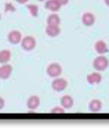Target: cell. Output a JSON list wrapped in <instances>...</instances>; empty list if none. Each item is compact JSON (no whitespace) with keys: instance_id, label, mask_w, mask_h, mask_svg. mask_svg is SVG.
<instances>
[{"instance_id":"1","label":"cell","mask_w":109,"mask_h":130,"mask_svg":"<svg viewBox=\"0 0 109 130\" xmlns=\"http://www.w3.org/2000/svg\"><path fill=\"white\" fill-rule=\"evenodd\" d=\"M92 66L96 71L103 72L109 67V60L104 55H99L93 61Z\"/></svg>"},{"instance_id":"2","label":"cell","mask_w":109,"mask_h":130,"mask_svg":"<svg viewBox=\"0 0 109 130\" xmlns=\"http://www.w3.org/2000/svg\"><path fill=\"white\" fill-rule=\"evenodd\" d=\"M46 74L48 77L52 79L60 77L62 74V66L58 62H52L47 66Z\"/></svg>"},{"instance_id":"3","label":"cell","mask_w":109,"mask_h":130,"mask_svg":"<svg viewBox=\"0 0 109 130\" xmlns=\"http://www.w3.org/2000/svg\"><path fill=\"white\" fill-rule=\"evenodd\" d=\"M36 39L31 35H26L23 37L21 41V47L25 52H31L36 47Z\"/></svg>"},{"instance_id":"4","label":"cell","mask_w":109,"mask_h":130,"mask_svg":"<svg viewBox=\"0 0 109 130\" xmlns=\"http://www.w3.org/2000/svg\"><path fill=\"white\" fill-rule=\"evenodd\" d=\"M67 86H68V82L64 78L61 77L55 78L51 83V88L56 92H63L67 88Z\"/></svg>"},{"instance_id":"5","label":"cell","mask_w":109,"mask_h":130,"mask_svg":"<svg viewBox=\"0 0 109 130\" xmlns=\"http://www.w3.org/2000/svg\"><path fill=\"white\" fill-rule=\"evenodd\" d=\"M22 38L23 37H22L21 32L20 30H17V29H12V30H11L7 36V41L10 43L14 44V45L21 43Z\"/></svg>"},{"instance_id":"6","label":"cell","mask_w":109,"mask_h":130,"mask_svg":"<svg viewBox=\"0 0 109 130\" xmlns=\"http://www.w3.org/2000/svg\"><path fill=\"white\" fill-rule=\"evenodd\" d=\"M40 98L37 95H31L29 96L27 101H26V107L31 111L36 110L40 106Z\"/></svg>"},{"instance_id":"7","label":"cell","mask_w":109,"mask_h":130,"mask_svg":"<svg viewBox=\"0 0 109 130\" xmlns=\"http://www.w3.org/2000/svg\"><path fill=\"white\" fill-rule=\"evenodd\" d=\"M13 71V67L9 63L7 64H2L0 66V79L7 80L11 77Z\"/></svg>"},{"instance_id":"8","label":"cell","mask_w":109,"mask_h":130,"mask_svg":"<svg viewBox=\"0 0 109 130\" xmlns=\"http://www.w3.org/2000/svg\"><path fill=\"white\" fill-rule=\"evenodd\" d=\"M81 22L85 26L91 27L96 22V17L92 12H86L82 14L81 16Z\"/></svg>"},{"instance_id":"9","label":"cell","mask_w":109,"mask_h":130,"mask_svg":"<svg viewBox=\"0 0 109 130\" xmlns=\"http://www.w3.org/2000/svg\"><path fill=\"white\" fill-rule=\"evenodd\" d=\"M103 80V76L99 71L92 72L86 76V81L90 85H98Z\"/></svg>"},{"instance_id":"10","label":"cell","mask_w":109,"mask_h":130,"mask_svg":"<svg viewBox=\"0 0 109 130\" xmlns=\"http://www.w3.org/2000/svg\"><path fill=\"white\" fill-rule=\"evenodd\" d=\"M94 50L99 55H105L109 52L107 43L103 39L97 40L94 43Z\"/></svg>"},{"instance_id":"11","label":"cell","mask_w":109,"mask_h":130,"mask_svg":"<svg viewBox=\"0 0 109 130\" xmlns=\"http://www.w3.org/2000/svg\"><path fill=\"white\" fill-rule=\"evenodd\" d=\"M44 7L51 12H58L61 9L62 6L57 0H46L44 2Z\"/></svg>"},{"instance_id":"12","label":"cell","mask_w":109,"mask_h":130,"mask_svg":"<svg viewBox=\"0 0 109 130\" xmlns=\"http://www.w3.org/2000/svg\"><path fill=\"white\" fill-rule=\"evenodd\" d=\"M60 104L65 110H70L74 106V99L71 95H63L60 99Z\"/></svg>"},{"instance_id":"13","label":"cell","mask_w":109,"mask_h":130,"mask_svg":"<svg viewBox=\"0 0 109 130\" xmlns=\"http://www.w3.org/2000/svg\"><path fill=\"white\" fill-rule=\"evenodd\" d=\"M89 110L92 113H99L103 109V102L99 99H92L89 102Z\"/></svg>"},{"instance_id":"14","label":"cell","mask_w":109,"mask_h":130,"mask_svg":"<svg viewBox=\"0 0 109 130\" xmlns=\"http://www.w3.org/2000/svg\"><path fill=\"white\" fill-rule=\"evenodd\" d=\"M45 34L51 38H56L61 34V28L59 25H47L45 28Z\"/></svg>"},{"instance_id":"15","label":"cell","mask_w":109,"mask_h":130,"mask_svg":"<svg viewBox=\"0 0 109 130\" xmlns=\"http://www.w3.org/2000/svg\"><path fill=\"white\" fill-rule=\"evenodd\" d=\"M61 22V18H60L59 15L57 14V12H52L50 15H48L46 20L47 25H60Z\"/></svg>"},{"instance_id":"16","label":"cell","mask_w":109,"mask_h":130,"mask_svg":"<svg viewBox=\"0 0 109 130\" xmlns=\"http://www.w3.org/2000/svg\"><path fill=\"white\" fill-rule=\"evenodd\" d=\"M12 59V52L8 49L0 51V64H7Z\"/></svg>"},{"instance_id":"17","label":"cell","mask_w":109,"mask_h":130,"mask_svg":"<svg viewBox=\"0 0 109 130\" xmlns=\"http://www.w3.org/2000/svg\"><path fill=\"white\" fill-rule=\"evenodd\" d=\"M28 12L31 14V16L33 17H37L39 16V7L38 5L34 4V3H29L26 5Z\"/></svg>"},{"instance_id":"18","label":"cell","mask_w":109,"mask_h":130,"mask_svg":"<svg viewBox=\"0 0 109 130\" xmlns=\"http://www.w3.org/2000/svg\"><path fill=\"white\" fill-rule=\"evenodd\" d=\"M15 12H17L16 7L14 6L12 3L7 2L4 4V12L5 13H13Z\"/></svg>"},{"instance_id":"19","label":"cell","mask_w":109,"mask_h":130,"mask_svg":"<svg viewBox=\"0 0 109 130\" xmlns=\"http://www.w3.org/2000/svg\"><path fill=\"white\" fill-rule=\"evenodd\" d=\"M51 114H64L65 113V109L61 106H54L52 107L50 110Z\"/></svg>"},{"instance_id":"20","label":"cell","mask_w":109,"mask_h":130,"mask_svg":"<svg viewBox=\"0 0 109 130\" xmlns=\"http://www.w3.org/2000/svg\"><path fill=\"white\" fill-rule=\"evenodd\" d=\"M5 107V100L3 96H0V110H2Z\"/></svg>"},{"instance_id":"21","label":"cell","mask_w":109,"mask_h":130,"mask_svg":"<svg viewBox=\"0 0 109 130\" xmlns=\"http://www.w3.org/2000/svg\"><path fill=\"white\" fill-rule=\"evenodd\" d=\"M57 1L60 3V5L62 7V6H66V4H68L70 0H57Z\"/></svg>"},{"instance_id":"22","label":"cell","mask_w":109,"mask_h":130,"mask_svg":"<svg viewBox=\"0 0 109 130\" xmlns=\"http://www.w3.org/2000/svg\"><path fill=\"white\" fill-rule=\"evenodd\" d=\"M16 2L19 4H26L29 2V0H16Z\"/></svg>"},{"instance_id":"23","label":"cell","mask_w":109,"mask_h":130,"mask_svg":"<svg viewBox=\"0 0 109 130\" xmlns=\"http://www.w3.org/2000/svg\"><path fill=\"white\" fill-rule=\"evenodd\" d=\"M104 1V3H105V5L109 7V0H103Z\"/></svg>"},{"instance_id":"24","label":"cell","mask_w":109,"mask_h":130,"mask_svg":"<svg viewBox=\"0 0 109 130\" xmlns=\"http://www.w3.org/2000/svg\"><path fill=\"white\" fill-rule=\"evenodd\" d=\"M37 1H39V2H45L46 0H37Z\"/></svg>"},{"instance_id":"25","label":"cell","mask_w":109,"mask_h":130,"mask_svg":"<svg viewBox=\"0 0 109 130\" xmlns=\"http://www.w3.org/2000/svg\"><path fill=\"white\" fill-rule=\"evenodd\" d=\"M1 18H2V14H1V12H0V21H1Z\"/></svg>"}]
</instances>
